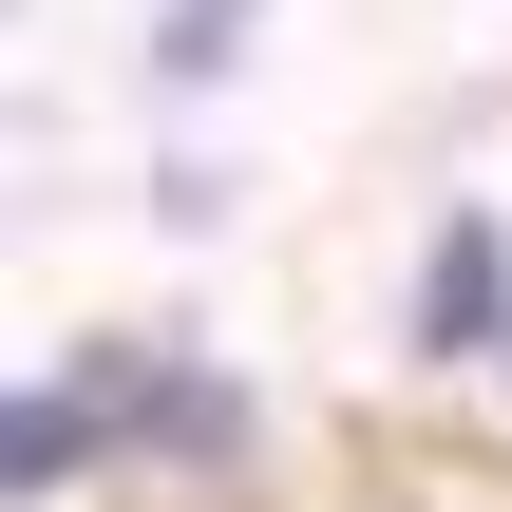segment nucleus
<instances>
[{
  "label": "nucleus",
  "instance_id": "2",
  "mask_svg": "<svg viewBox=\"0 0 512 512\" xmlns=\"http://www.w3.org/2000/svg\"><path fill=\"white\" fill-rule=\"evenodd\" d=\"M247 38H266V0H171V19H152V76H171V95H209Z\"/></svg>",
  "mask_w": 512,
  "mask_h": 512
},
{
  "label": "nucleus",
  "instance_id": "1",
  "mask_svg": "<svg viewBox=\"0 0 512 512\" xmlns=\"http://www.w3.org/2000/svg\"><path fill=\"white\" fill-rule=\"evenodd\" d=\"M418 342H437V361H456V342H512V247L475 228V209H456L437 266H418Z\"/></svg>",
  "mask_w": 512,
  "mask_h": 512
}]
</instances>
